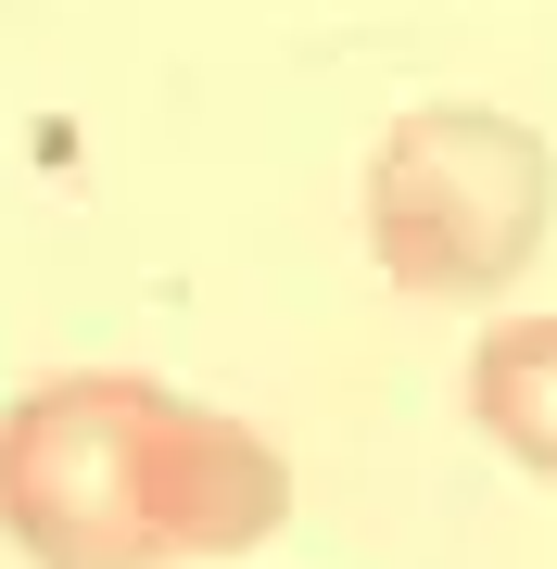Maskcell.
<instances>
[{
  "mask_svg": "<svg viewBox=\"0 0 557 569\" xmlns=\"http://www.w3.org/2000/svg\"><path fill=\"white\" fill-rule=\"evenodd\" d=\"M557 152L495 102H418L368 152V253L418 305H507L545 253Z\"/></svg>",
  "mask_w": 557,
  "mask_h": 569,
  "instance_id": "obj_2",
  "label": "cell"
},
{
  "mask_svg": "<svg viewBox=\"0 0 557 569\" xmlns=\"http://www.w3.org/2000/svg\"><path fill=\"white\" fill-rule=\"evenodd\" d=\"M279 519L291 456L152 367H51L0 406V545L26 569L253 557Z\"/></svg>",
  "mask_w": 557,
  "mask_h": 569,
  "instance_id": "obj_1",
  "label": "cell"
},
{
  "mask_svg": "<svg viewBox=\"0 0 557 569\" xmlns=\"http://www.w3.org/2000/svg\"><path fill=\"white\" fill-rule=\"evenodd\" d=\"M469 418L507 468L557 481V317H495L469 342Z\"/></svg>",
  "mask_w": 557,
  "mask_h": 569,
  "instance_id": "obj_3",
  "label": "cell"
}]
</instances>
